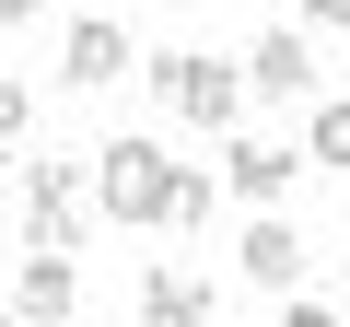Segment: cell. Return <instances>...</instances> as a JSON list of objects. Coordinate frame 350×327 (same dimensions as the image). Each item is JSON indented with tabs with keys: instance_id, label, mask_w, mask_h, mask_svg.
Instances as JSON below:
<instances>
[{
	"instance_id": "5bb4252c",
	"label": "cell",
	"mask_w": 350,
	"mask_h": 327,
	"mask_svg": "<svg viewBox=\"0 0 350 327\" xmlns=\"http://www.w3.org/2000/svg\"><path fill=\"white\" fill-rule=\"evenodd\" d=\"M304 24H350V0H304Z\"/></svg>"
},
{
	"instance_id": "5b68a950",
	"label": "cell",
	"mask_w": 350,
	"mask_h": 327,
	"mask_svg": "<svg viewBox=\"0 0 350 327\" xmlns=\"http://www.w3.org/2000/svg\"><path fill=\"white\" fill-rule=\"evenodd\" d=\"M222 187H234L245 211H280V199L304 187V152H292V140H234V152H222Z\"/></svg>"
},
{
	"instance_id": "7a4b0ae2",
	"label": "cell",
	"mask_w": 350,
	"mask_h": 327,
	"mask_svg": "<svg viewBox=\"0 0 350 327\" xmlns=\"http://www.w3.org/2000/svg\"><path fill=\"white\" fill-rule=\"evenodd\" d=\"M12 211H24V257H82V234H94V176H82V164H24Z\"/></svg>"
},
{
	"instance_id": "8992f818",
	"label": "cell",
	"mask_w": 350,
	"mask_h": 327,
	"mask_svg": "<svg viewBox=\"0 0 350 327\" xmlns=\"http://www.w3.org/2000/svg\"><path fill=\"white\" fill-rule=\"evenodd\" d=\"M245 94H269V105H304V94H315V47H304L292 24H269V36L245 47Z\"/></svg>"
},
{
	"instance_id": "30bf717a",
	"label": "cell",
	"mask_w": 350,
	"mask_h": 327,
	"mask_svg": "<svg viewBox=\"0 0 350 327\" xmlns=\"http://www.w3.org/2000/svg\"><path fill=\"white\" fill-rule=\"evenodd\" d=\"M304 164H350V94H327L304 117Z\"/></svg>"
},
{
	"instance_id": "2e32d148",
	"label": "cell",
	"mask_w": 350,
	"mask_h": 327,
	"mask_svg": "<svg viewBox=\"0 0 350 327\" xmlns=\"http://www.w3.org/2000/svg\"><path fill=\"white\" fill-rule=\"evenodd\" d=\"M0 327H24V315H12V304H0Z\"/></svg>"
},
{
	"instance_id": "9a60e30c",
	"label": "cell",
	"mask_w": 350,
	"mask_h": 327,
	"mask_svg": "<svg viewBox=\"0 0 350 327\" xmlns=\"http://www.w3.org/2000/svg\"><path fill=\"white\" fill-rule=\"evenodd\" d=\"M36 12H47V0H0V24H36Z\"/></svg>"
},
{
	"instance_id": "277c9868",
	"label": "cell",
	"mask_w": 350,
	"mask_h": 327,
	"mask_svg": "<svg viewBox=\"0 0 350 327\" xmlns=\"http://www.w3.org/2000/svg\"><path fill=\"white\" fill-rule=\"evenodd\" d=\"M129 70H140V47H129V24H117V12H82V24L59 36V82L105 94V82H129Z\"/></svg>"
},
{
	"instance_id": "52a82bcc",
	"label": "cell",
	"mask_w": 350,
	"mask_h": 327,
	"mask_svg": "<svg viewBox=\"0 0 350 327\" xmlns=\"http://www.w3.org/2000/svg\"><path fill=\"white\" fill-rule=\"evenodd\" d=\"M234 269H245L257 292H280V304H292V292H304V234H292L280 211H257V222H245V246H234Z\"/></svg>"
},
{
	"instance_id": "9c48e42d",
	"label": "cell",
	"mask_w": 350,
	"mask_h": 327,
	"mask_svg": "<svg viewBox=\"0 0 350 327\" xmlns=\"http://www.w3.org/2000/svg\"><path fill=\"white\" fill-rule=\"evenodd\" d=\"M140 327H211V280L199 269H152L140 280Z\"/></svg>"
},
{
	"instance_id": "3957f363",
	"label": "cell",
	"mask_w": 350,
	"mask_h": 327,
	"mask_svg": "<svg viewBox=\"0 0 350 327\" xmlns=\"http://www.w3.org/2000/svg\"><path fill=\"white\" fill-rule=\"evenodd\" d=\"M152 94H163V117H187V129H234L245 117V70L211 59V47H163L152 59Z\"/></svg>"
},
{
	"instance_id": "e0dca14e",
	"label": "cell",
	"mask_w": 350,
	"mask_h": 327,
	"mask_svg": "<svg viewBox=\"0 0 350 327\" xmlns=\"http://www.w3.org/2000/svg\"><path fill=\"white\" fill-rule=\"evenodd\" d=\"M175 12H199V0H175Z\"/></svg>"
},
{
	"instance_id": "4fadbf2b",
	"label": "cell",
	"mask_w": 350,
	"mask_h": 327,
	"mask_svg": "<svg viewBox=\"0 0 350 327\" xmlns=\"http://www.w3.org/2000/svg\"><path fill=\"white\" fill-rule=\"evenodd\" d=\"M280 327H338V315H327L315 292H292V304H280Z\"/></svg>"
},
{
	"instance_id": "8fae6325",
	"label": "cell",
	"mask_w": 350,
	"mask_h": 327,
	"mask_svg": "<svg viewBox=\"0 0 350 327\" xmlns=\"http://www.w3.org/2000/svg\"><path fill=\"white\" fill-rule=\"evenodd\" d=\"M211 187H222L211 164H175V199H163V222H175V234H199V222H211Z\"/></svg>"
},
{
	"instance_id": "ba28073f",
	"label": "cell",
	"mask_w": 350,
	"mask_h": 327,
	"mask_svg": "<svg viewBox=\"0 0 350 327\" xmlns=\"http://www.w3.org/2000/svg\"><path fill=\"white\" fill-rule=\"evenodd\" d=\"M12 315H24V327H70V315H82V269H70V257H24Z\"/></svg>"
},
{
	"instance_id": "6da1fadb",
	"label": "cell",
	"mask_w": 350,
	"mask_h": 327,
	"mask_svg": "<svg viewBox=\"0 0 350 327\" xmlns=\"http://www.w3.org/2000/svg\"><path fill=\"white\" fill-rule=\"evenodd\" d=\"M82 164H94V222H129V234H140V222H163V199H175L163 140H129V129H117V140H105V152H82Z\"/></svg>"
},
{
	"instance_id": "7c38bea8",
	"label": "cell",
	"mask_w": 350,
	"mask_h": 327,
	"mask_svg": "<svg viewBox=\"0 0 350 327\" xmlns=\"http://www.w3.org/2000/svg\"><path fill=\"white\" fill-rule=\"evenodd\" d=\"M12 140H36V94L0 70V164H12Z\"/></svg>"
}]
</instances>
